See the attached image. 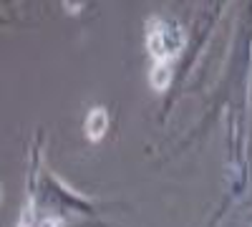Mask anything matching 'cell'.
Returning <instances> with one entry per match:
<instances>
[{
	"label": "cell",
	"mask_w": 252,
	"mask_h": 227,
	"mask_svg": "<svg viewBox=\"0 0 252 227\" xmlns=\"http://www.w3.org/2000/svg\"><path fill=\"white\" fill-rule=\"evenodd\" d=\"M46 227H61V222H58V220H48Z\"/></svg>",
	"instance_id": "4"
},
{
	"label": "cell",
	"mask_w": 252,
	"mask_h": 227,
	"mask_svg": "<svg viewBox=\"0 0 252 227\" xmlns=\"http://www.w3.org/2000/svg\"><path fill=\"white\" fill-rule=\"evenodd\" d=\"M187 43V33L179 23L166 18H152L146 26V51L152 58V86L166 89L172 76V64L179 58Z\"/></svg>",
	"instance_id": "1"
},
{
	"label": "cell",
	"mask_w": 252,
	"mask_h": 227,
	"mask_svg": "<svg viewBox=\"0 0 252 227\" xmlns=\"http://www.w3.org/2000/svg\"><path fill=\"white\" fill-rule=\"evenodd\" d=\"M18 227H31V210L23 212V217H20V225Z\"/></svg>",
	"instance_id": "3"
},
{
	"label": "cell",
	"mask_w": 252,
	"mask_h": 227,
	"mask_svg": "<svg viewBox=\"0 0 252 227\" xmlns=\"http://www.w3.org/2000/svg\"><path fill=\"white\" fill-rule=\"evenodd\" d=\"M106 129H109V116H106V111H103L101 106L91 109V114L86 116V134H89V139H91V141H98L103 134H106Z\"/></svg>",
	"instance_id": "2"
}]
</instances>
